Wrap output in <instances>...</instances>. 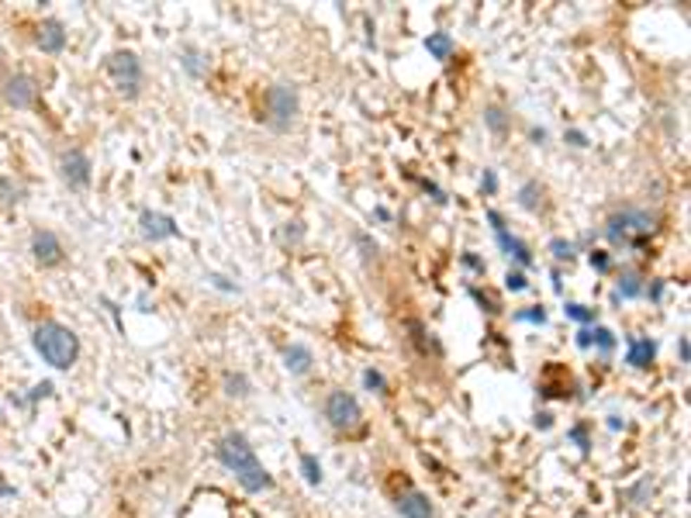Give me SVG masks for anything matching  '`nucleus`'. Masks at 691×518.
<instances>
[{
	"label": "nucleus",
	"mask_w": 691,
	"mask_h": 518,
	"mask_svg": "<svg viewBox=\"0 0 691 518\" xmlns=\"http://www.w3.org/2000/svg\"><path fill=\"white\" fill-rule=\"evenodd\" d=\"M32 256H35L39 266H59L66 249H63V242H59L56 232H35L32 235Z\"/></svg>",
	"instance_id": "nucleus-10"
},
{
	"label": "nucleus",
	"mask_w": 691,
	"mask_h": 518,
	"mask_svg": "<svg viewBox=\"0 0 691 518\" xmlns=\"http://www.w3.org/2000/svg\"><path fill=\"white\" fill-rule=\"evenodd\" d=\"M263 104H266V121H270V128H277V131H287V128L297 121V115H301V101H297V90H294L290 83H273V86L266 90Z\"/></svg>",
	"instance_id": "nucleus-4"
},
{
	"label": "nucleus",
	"mask_w": 691,
	"mask_h": 518,
	"mask_svg": "<svg viewBox=\"0 0 691 518\" xmlns=\"http://www.w3.org/2000/svg\"><path fill=\"white\" fill-rule=\"evenodd\" d=\"M567 142H570V145H577V149H581V145H588V138H584L581 131H567Z\"/></svg>",
	"instance_id": "nucleus-36"
},
{
	"label": "nucleus",
	"mask_w": 691,
	"mask_h": 518,
	"mask_svg": "<svg viewBox=\"0 0 691 518\" xmlns=\"http://www.w3.org/2000/svg\"><path fill=\"white\" fill-rule=\"evenodd\" d=\"M577 346H581V349L591 346V328H581V332H577Z\"/></svg>",
	"instance_id": "nucleus-35"
},
{
	"label": "nucleus",
	"mask_w": 691,
	"mask_h": 518,
	"mask_svg": "<svg viewBox=\"0 0 691 518\" xmlns=\"http://www.w3.org/2000/svg\"><path fill=\"white\" fill-rule=\"evenodd\" d=\"M59 169H63V180L73 187V190H83V187H90V160H86V153L83 149H66L63 153V160H59Z\"/></svg>",
	"instance_id": "nucleus-8"
},
{
	"label": "nucleus",
	"mask_w": 691,
	"mask_h": 518,
	"mask_svg": "<svg viewBox=\"0 0 691 518\" xmlns=\"http://www.w3.org/2000/svg\"><path fill=\"white\" fill-rule=\"evenodd\" d=\"M484 124H488L491 131H498V135H501V131L508 128V115H505L501 108H488V111H484Z\"/></svg>",
	"instance_id": "nucleus-21"
},
{
	"label": "nucleus",
	"mask_w": 691,
	"mask_h": 518,
	"mask_svg": "<svg viewBox=\"0 0 691 518\" xmlns=\"http://www.w3.org/2000/svg\"><path fill=\"white\" fill-rule=\"evenodd\" d=\"M519 204L526 207V211H539L543 207V187L536 183V180H529L519 187Z\"/></svg>",
	"instance_id": "nucleus-17"
},
{
	"label": "nucleus",
	"mask_w": 691,
	"mask_h": 518,
	"mask_svg": "<svg viewBox=\"0 0 691 518\" xmlns=\"http://www.w3.org/2000/svg\"><path fill=\"white\" fill-rule=\"evenodd\" d=\"M108 73H111L115 86L122 90L124 97H135L142 90V63H138L135 52H115L108 59Z\"/></svg>",
	"instance_id": "nucleus-6"
},
{
	"label": "nucleus",
	"mask_w": 691,
	"mask_h": 518,
	"mask_svg": "<svg viewBox=\"0 0 691 518\" xmlns=\"http://www.w3.org/2000/svg\"><path fill=\"white\" fill-rule=\"evenodd\" d=\"M653 353H657V346H653L650 339H629V353H626V363H633L636 370H647L653 363Z\"/></svg>",
	"instance_id": "nucleus-14"
},
{
	"label": "nucleus",
	"mask_w": 691,
	"mask_h": 518,
	"mask_svg": "<svg viewBox=\"0 0 691 518\" xmlns=\"http://www.w3.org/2000/svg\"><path fill=\"white\" fill-rule=\"evenodd\" d=\"M218 460L235 474V480L243 484L249 494H259V491H270L273 487V477L266 474V467L259 463L256 449L249 446V439L243 432H228V436L218 442Z\"/></svg>",
	"instance_id": "nucleus-1"
},
{
	"label": "nucleus",
	"mask_w": 691,
	"mask_h": 518,
	"mask_svg": "<svg viewBox=\"0 0 691 518\" xmlns=\"http://www.w3.org/2000/svg\"><path fill=\"white\" fill-rule=\"evenodd\" d=\"M550 425H553V415L550 411H539L536 415V429H550Z\"/></svg>",
	"instance_id": "nucleus-32"
},
{
	"label": "nucleus",
	"mask_w": 691,
	"mask_h": 518,
	"mask_svg": "<svg viewBox=\"0 0 691 518\" xmlns=\"http://www.w3.org/2000/svg\"><path fill=\"white\" fill-rule=\"evenodd\" d=\"M488 221L494 225V232H505V218H501L498 211H488Z\"/></svg>",
	"instance_id": "nucleus-34"
},
{
	"label": "nucleus",
	"mask_w": 691,
	"mask_h": 518,
	"mask_svg": "<svg viewBox=\"0 0 691 518\" xmlns=\"http://www.w3.org/2000/svg\"><path fill=\"white\" fill-rule=\"evenodd\" d=\"M394 508L401 512V518H432V501H429V494H422V491H415V487H408V491L398 494Z\"/></svg>",
	"instance_id": "nucleus-11"
},
{
	"label": "nucleus",
	"mask_w": 691,
	"mask_h": 518,
	"mask_svg": "<svg viewBox=\"0 0 691 518\" xmlns=\"http://www.w3.org/2000/svg\"><path fill=\"white\" fill-rule=\"evenodd\" d=\"M325 418L332 422V429H339V432H356L363 425L360 401L353 398L349 391H332L325 398Z\"/></svg>",
	"instance_id": "nucleus-5"
},
{
	"label": "nucleus",
	"mask_w": 691,
	"mask_h": 518,
	"mask_svg": "<svg viewBox=\"0 0 691 518\" xmlns=\"http://www.w3.org/2000/svg\"><path fill=\"white\" fill-rule=\"evenodd\" d=\"M564 311H567V318L581 321V325H591L595 321V308H584V304H567Z\"/></svg>",
	"instance_id": "nucleus-23"
},
{
	"label": "nucleus",
	"mask_w": 691,
	"mask_h": 518,
	"mask_svg": "<svg viewBox=\"0 0 691 518\" xmlns=\"http://www.w3.org/2000/svg\"><path fill=\"white\" fill-rule=\"evenodd\" d=\"M591 346H598L602 353H612V346H615V339H612L609 328H591Z\"/></svg>",
	"instance_id": "nucleus-24"
},
{
	"label": "nucleus",
	"mask_w": 691,
	"mask_h": 518,
	"mask_svg": "<svg viewBox=\"0 0 691 518\" xmlns=\"http://www.w3.org/2000/svg\"><path fill=\"white\" fill-rule=\"evenodd\" d=\"M301 470H304V480H308L311 487L322 484V463H318L311 453H301Z\"/></svg>",
	"instance_id": "nucleus-19"
},
{
	"label": "nucleus",
	"mask_w": 691,
	"mask_h": 518,
	"mask_svg": "<svg viewBox=\"0 0 691 518\" xmlns=\"http://www.w3.org/2000/svg\"><path fill=\"white\" fill-rule=\"evenodd\" d=\"M550 252H553L557 259H574V256H577V245L567 242V239H553L550 242Z\"/></svg>",
	"instance_id": "nucleus-22"
},
{
	"label": "nucleus",
	"mask_w": 691,
	"mask_h": 518,
	"mask_svg": "<svg viewBox=\"0 0 691 518\" xmlns=\"http://www.w3.org/2000/svg\"><path fill=\"white\" fill-rule=\"evenodd\" d=\"M39 48H41V52H63V48H66V28H63L56 18L41 21V28H39Z\"/></svg>",
	"instance_id": "nucleus-12"
},
{
	"label": "nucleus",
	"mask_w": 691,
	"mask_h": 518,
	"mask_svg": "<svg viewBox=\"0 0 691 518\" xmlns=\"http://www.w3.org/2000/svg\"><path fill=\"white\" fill-rule=\"evenodd\" d=\"M650 232H653V214L636 211V207H626V211L612 214L609 228H605V235L612 242H622V245H643Z\"/></svg>",
	"instance_id": "nucleus-3"
},
{
	"label": "nucleus",
	"mask_w": 691,
	"mask_h": 518,
	"mask_svg": "<svg viewBox=\"0 0 691 518\" xmlns=\"http://www.w3.org/2000/svg\"><path fill=\"white\" fill-rule=\"evenodd\" d=\"M678 353H681V363H688V356H691V346H688V335H681V339H678Z\"/></svg>",
	"instance_id": "nucleus-33"
},
{
	"label": "nucleus",
	"mask_w": 691,
	"mask_h": 518,
	"mask_svg": "<svg viewBox=\"0 0 691 518\" xmlns=\"http://www.w3.org/2000/svg\"><path fill=\"white\" fill-rule=\"evenodd\" d=\"M570 436L577 439V446H581V449H588V432H584V429H581V425H577V429H574V432H570Z\"/></svg>",
	"instance_id": "nucleus-37"
},
{
	"label": "nucleus",
	"mask_w": 691,
	"mask_h": 518,
	"mask_svg": "<svg viewBox=\"0 0 691 518\" xmlns=\"http://www.w3.org/2000/svg\"><path fill=\"white\" fill-rule=\"evenodd\" d=\"M138 228H142V235L149 242H163V239H176L180 235V225L169 214H160V211H142Z\"/></svg>",
	"instance_id": "nucleus-9"
},
{
	"label": "nucleus",
	"mask_w": 691,
	"mask_h": 518,
	"mask_svg": "<svg viewBox=\"0 0 691 518\" xmlns=\"http://www.w3.org/2000/svg\"><path fill=\"white\" fill-rule=\"evenodd\" d=\"M4 101H7L11 108H18V111H28V108H35V101H39V83L32 80L28 73L7 77V80H4Z\"/></svg>",
	"instance_id": "nucleus-7"
},
{
	"label": "nucleus",
	"mask_w": 691,
	"mask_h": 518,
	"mask_svg": "<svg viewBox=\"0 0 691 518\" xmlns=\"http://www.w3.org/2000/svg\"><path fill=\"white\" fill-rule=\"evenodd\" d=\"M284 363H287V370L290 373H308L311 370V363H315V356H311V349L308 346H287L284 349Z\"/></svg>",
	"instance_id": "nucleus-15"
},
{
	"label": "nucleus",
	"mask_w": 691,
	"mask_h": 518,
	"mask_svg": "<svg viewBox=\"0 0 691 518\" xmlns=\"http://www.w3.org/2000/svg\"><path fill=\"white\" fill-rule=\"evenodd\" d=\"M498 245H501L519 266H532V249H529L522 239H515V235H508V232H498Z\"/></svg>",
	"instance_id": "nucleus-13"
},
{
	"label": "nucleus",
	"mask_w": 691,
	"mask_h": 518,
	"mask_svg": "<svg viewBox=\"0 0 691 518\" xmlns=\"http://www.w3.org/2000/svg\"><path fill=\"white\" fill-rule=\"evenodd\" d=\"M32 346L49 366L56 370H70L80 359V339L70 325L63 321H41L39 328L32 332Z\"/></svg>",
	"instance_id": "nucleus-2"
},
{
	"label": "nucleus",
	"mask_w": 691,
	"mask_h": 518,
	"mask_svg": "<svg viewBox=\"0 0 691 518\" xmlns=\"http://www.w3.org/2000/svg\"><path fill=\"white\" fill-rule=\"evenodd\" d=\"M363 384L370 387V391H377V394H387V380H384V373H380V370H366Z\"/></svg>",
	"instance_id": "nucleus-25"
},
{
	"label": "nucleus",
	"mask_w": 691,
	"mask_h": 518,
	"mask_svg": "<svg viewBox=\"0 0 691 518\" xmlns=\"http://www.w3.org/2000/svg\"><path fill=\"white\" fill-rule=\"evenodd\" d=\"M225 394L228 398H245L249 394V377L245 373H228L225 377Z\"/></svg>",
	"instance_id": "nucleus-20"
},
{
	"label": "nucleus",
	"mask_w": 691,
	"mask_h": 518,
	"mask_svg": "<svg viewBox=\"0 0 691 518\" xmlns=\"http://www.w3.org/2000/svg\"><path fill=\"white\" fill-rule=\"evenodd\" d=\"M640 294H643V280H640V273L626 270V273L619 277V297H640Z\"/></svg>",
	"instance_id": "nucleus-18"
},
{
	"label": "nucleus",
	"mask_w": 691,
	"mask_h": 518,
	"mask_svg": "<svg viewBox=\"0 0 691 518\" xmlns=\"http://www.w3.org/2000/svg\"><path fill=\"white\" fill-rule=\"evenodd\" d=\"M481 190H484V194H494V190H498V176H494V169H484V180H481Z\"/></svg>",
	"instance_id": "nucleus-29"
},
{
	"label": "nucleus",
	"mask_w": 691,
	"mask_h": 518,
	"mask_svg": "<svg viewBox=\"0 0 691 518\" xmlns=\"http://www.w3.org/2000/svg\"><path fill=\"white\" fill-rule=\"evenodd\" d=\"M515 318L519 321H539V325H543V321H546V311H543V308H532V311H519Z\"/></svg>",
	"instance_id": "nucleus-28"
},
{
	"label": "nucleus",
	"mask_w": 691,
	"mask_h": 518,
	"mask_svg": "<svg viewBox=\"0 0 691 518\" xmlns=\"http://www.w3.org/2000/svg\"><path fill=\"white\" fill-rule=\"evenodd\" d=\"M463 266H470V270H477V273H484V263H481L477 256H470V252L463 256Z\"/></svg>",
	"instance_id": "nucleus-31"
},
{
	"label": "nucleus",
	"mask_w": 691,
	"mask_h": 518,
	"mask_svg": "<svg viewBox=\"0 0 691 518\" xmlns=\"http://www.w3.org/2000/svg\"><path fill=\"white\" fill-rule=\"evenodd\" d=\"M356 245L363 249V256H377V242H370L363 232H356Z\"/></svg>",
	"instance_id": "nucleus-30"
},
{
	"label": "nucleus",
	"mask_w": 691,
	"mask_h": 518,
	"mask_svg": "<svg viewBox=\"0 0 691 518\" xmlns=\"http://www.w3.org/2000/svg\"><path fill=\"white\" fill-rule=\"evenodd\" d=\"M425 52H429L432 59H439V63H446L449 56L456 52V41L449 39L446 32H429V39H425Z\"/></svg>",
	"instance_id": "nucleus-16"
},
{
	"label": "nucleus",
	"mask_w": 691,
	"mask_h": 518,
	"mask_svg": "<svg viewBox=\"0 0 691 518\" xmlns=\"http://www.w3.org/2000/svg\"><path fill=\"white\" fill-rule=\"evenodd\" d=\"M505 287H508V290H526V287H529L526 273H522V270H508V277H505Z\"/></svg>",
	"instance_id": "nucleus-26"
},
{
	"label": "nucleus",
	"mask_w": 691,
	"mask_h": 518,
	"mask_svg": "<svg viewBox=\"0 0 691 518\" xmlns=\"http://www.w3.org/2000/svg\"><path fill=\"white\" fill-rule=\"evenodd\" d=\"M591 266H595V270H609V266H612L609 252H602V249H595V252H591Z\"/></svg>",
	"instance_id": "nucleus-27"
}]
</instances>
